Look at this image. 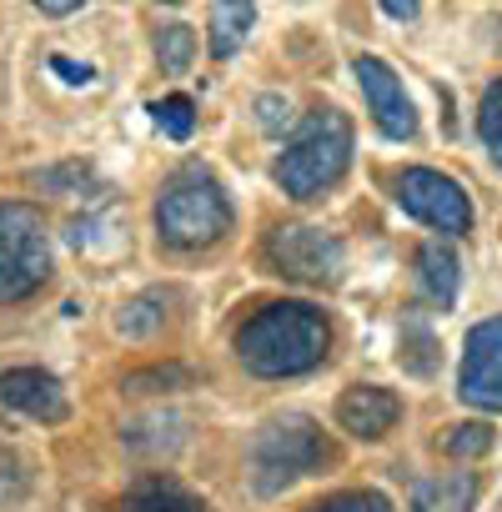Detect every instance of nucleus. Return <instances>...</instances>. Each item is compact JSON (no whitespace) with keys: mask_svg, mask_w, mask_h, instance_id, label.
<instances>
[{"mask_svg":"<svg viewBox=\"0 0 502 512\" xmlns=\"http://www.w3.org/2000/svg\"><path fill=\"white\" fill-rule=\"evenodd\" d=\"M0 402L36 417V422H66L71 417V397L66 387L41 372V367H11V372H0Z\"/></svg>","mask_w":502,"mask_h":512,"instance_id":"10","label":"nucleus"},{"mask_svg":"<svg viewBox=\"0 0 502 512\" xmlns=\"http://www.w3.org/2000/svg\"><path fill=\"white\" fill-rule=\"evenodd\" d=\"M251 21H257V6H211V56L216 61L236 56Z\"/></svg>","mask_w":502,"mask_h":512,"instance_id":"15","label":"nucleus"},{"mask_svg":"<svg viewBox=\"0 0 502 512\" xmlns=\"http://www.w3.org/2000/svg\"><path fill=\"white\" fill-rule=\"evenodd\" d=\"M327 347H332V327L307 302L262 307L236 332V357L257 377H302L327 362Z\"/></svg>","mask_w":502,"mask_h":512,"instance_id":"1","label":"nucleus"},{"mask_svg":"<svg viewBox=\"0 0 502 512\" xmlns=\"http://www.w3.org/2000/svg\"><path fill=\"white\" fill-rule=\"evenodd\" d=\"M347 161H352V121L342 111H317L297 126L292 146L282 151L277 186L292 201H312V196H322L327 186L342 181Z\"/></svg>","mask_w":502,"mask_h":512,"instance_id":"2","label":"nucleus"},{"mask_svg":"<svg viewBox=\"0 0 502 512\" xmlns=\"http://www.w3.org/2000/svg\"><path fill=\"white\" fill-rule=\"evenodd\" d=\"M352 71H357V86H362V96L372 106L377 131L387 141H412L417 136V111H412V96L402 91V76L387 61H377V56H357Z\"/></svg>","mask_w":502,"mask_h":512,"instance_id":"9","label":"nucleus"},{"mask_svg":"<svg viewBox=\"0 0 502 512\" xmlns=\"http://www.w3.org/2000/svg\"><path fill=\"white\" fill-rule=\"evenodd\" d=\"M472 502H477V472H442L412 492V512H472Z\"/></svg>","mask_w":502,"mask_h":512,"instance_id":"13","label":"nucleus"},{"mask_svg":"<svg viewBox=\"0 0 502 512\" xmlns=\"http://www.w3.org/2000/svg\"><path fill=\"white\" fill-rule=\"evenodd\" d=\"M307 512H392V502L382 492L362 487V492H337V497H327V502H317Z\"/></svg>","mask_w":502,"mask_h":512,"instance_id":"22","label":"nucleus"},{"mask_svg":"<svg viewBox=\"0 0 502 512\" xmlns=\"http://www.w3.org/2000/svg\"><path fill=\"white\" fill-rule=\"evenodd\" d=\"M156 56H161V66H166V71H186V66H191V56H196V31H191V26H181V21L161 26V31H156Z\"/></svg>","mask_w":502,"mask_h":512,"instance_id":"17","label":"nucleus"},{"mask_svg":"<svg viewBox=\"0 0 502 512\" xmlns=\"http://www.w3.org/2000/svg\"><path fill=\"white\" fill-rule=\"evenodd\" d=\"M397 206L407 216H417L422 226H432V231H447V236L472 231V201H467V191L452 176L432 171V166H407L397 176Z\"/></svg>","mask_w":502,"mask_h":512,"instance_id":"6","label":"nucleus"},{"mask_svg":"<svg viewBox=\"0 0 502 512\" xmlns=\"http://www.w3.org/2000/svg\"><path fill=\"white\" fill-rule=\"evenodd\" d=\"M257 111H262V126H267V131H287V126H292V101H287V96H262Z\"/></svg>","mask_w":502,"mask_h":512,"instance_id":"24","label":"nucleus"},{"mask_svg":"<svg viewBox=\"0 0 502 512\" xmlns=\"http://www.w3.org/2000/svg\"><path fill=\"white\" fill-rule=\"evenodd\" d=\"M51 71H56L66 86H91V66H76L71 56H51Z\"/></svg>","mask_w":502,"mask_h":512,"instance_id":"25","label":"nucleus"},{"mask_svg":"<svg viewBox=\"0 0 502 512\" xmlns=\"http://www.w3.org/2000/svg\"><path fill=\"white\" fill-rule=\"evenodd\" d=\"M51 277V241L46 221L26 201L0 206V302H26Z\"/></svg>","mask_w":502,"mask_h":512,"instance_id":"4","label":"nucleus"},{"mask_svg":"<svg viewBox=\"0 0 502 512\" xmlns=\"http://www.w3.org/2000/svg\"><path fill=\"white\" fill-rule=\"evenodd\" d=\"M186 382H191L186 367H151V372L121 377V392H171V387H186Z\"/></svg>","mask_w":502,"mask_h":512,"instance_id":"21","label":"nucleus"},{"mask_svg":"<svg viewBox=\"0 0 502 512\" xmlns=\"http://www.w3.org/2000/svg\"><path fill=\"white\" fill-rule=\"evenodd\" d=\"M457 392L477 412H502V317H487L467 332Z\"/></svg>","mask_w":502,"mask_h":512,"instance_id":"8","label":"nucleus"},{"mask_svg":"<svg viewBox=\"0 0 502 512\" xmlns=\"http://www.w3.org/2000/svg\"><path fill=\"white\" fill-rule=\"evenodd\" d=\"M267 262L292 282L332 287L342 277V241L317 226H277L267 236Z\"/></svg>","mask_w":502,"mask_h":512,"instance_id":"7","label":"nucleus"},{"mask_svg":"<svg viewBox=\"0 0 502 512\" xmlns=\"http://www.w3.org/2000/svg\"><path fill=\"white\" fill-rule=\"evenodd\" d=\"M116 512H211L206 507V497H196L191 487H181L176 477H146V482H136L121 502H116Z\"/></svg>","mask_w":502,"mask_h":512,"instance_id":"12","label":"nucleus"},{"mask_svg":"<svg viewBox=\"0 0 502 512\" xmlns=\"http://www.w3.org/2000/svg\"><path fill=\"white\" fill-rule=\"evenodd\" d=\"M31 487H36V467H31V457L16 452V447H0V507H16Z\"/></svg>","mask_w":502,"mask_h":512,"instance_id":"16","label":"nucleus"},{"mask_svg":"<svg viewBox=\"0 0 502 512\" xmlns=\"http://www.w3.org/2000/svg\"><path fill=\"white\" fill-rule=\"evenodd\" d=\"M231 231V201L221 196L216 181L206 176H191V181H176L161 191L156 201V236L166 246H211Z\"/></svg>","mask_w":502,"mask_h":512,"instance_id":"5","label":"nucleus"},{"mask_svg":"<svg viewBox=\"0 0 502 512\" xmlns=\"http://www.w3.org/2000/svg\"><path fill=\"white\" fill-rule=\"evenodd\" d=\"M382 16H392V21H412V16H417V6H412V0H402V6H397V0H387Z\"/></svg>","mask_w":502,"mask_h":512,"instance_id":"26","label":"nucleus"},{"mask_svg":"<svg viewBox=\"0 0 502 512\" xmlns=\"http://www.w3.org/2000/svg\"><path fill=\"white\" fill-rule=\"evenodd\" d=\"M477 136H482V146L492 151V161L502 166V81H492V86H487V96H482Z\"/></svg>","mask_w":502,"mask_h":512,"instance_id":"19","label":"nucleus"},{"mask_svg":"<svg viewBox=\"0 0 502 512\" xmlns=\"http://www.w3.org/2000/svg\"><path fill=\"white\" fill-rule=\"evenodd\" d=\"M397 417H402V402H397L387 387L357 382V387H347V392L337 397V422H342V432H352V437H362V442L387 437V432L397 427Z\"/></svg>","mask_w":502,"mask_h":512,"instance_id":"11","label":"nucleus"},{"mask_svg":"<svg viewBox=\"0 0 502 512\" xmlns=\"http://www.w3.org/2000/svg\"><path fill=\"white\" fill-rule=\"evenodd\" d=\"M417 277H422V292L442 307L457 302V282H462V267H457V251L442 246V241H427L417 251Z\"/></svg>","mask_w":502,"mask_h":512,"instance_id":"14","label":"nucleus"},{"mask_svg":"<svg viewBox=\"0 0 502 512\" xmlns=\"http://www.w3.org/2000/svg\"><path fill=\"white\" fill-rule=\"evenodd\" d=\"M492 447V427L487 422H462V427H452V437H447V452L452 457H482Z\"/></svg>","mask_w":502,"mask_h":512,"instance_id":"23","label":"nucleus"},{"mask_svg":"<svg viewBox=\"0 0 502 512\" xmlns=\"http://www.w3.org/2000/svg\"><path fill=\"white\" fill-rule=\"evenodd\" d=\"M151 116H156L161 136H171V141H191V131H196V106H191V96H166V101L151 106Z\"/></svg>","mask_w":502,"mask_h":512,"instance_id":"18","label":"nucleus"},{"mask_svg":"<svg viewBox=\"0 0 502 512\" xmlns=\"http://www.w3.org/2000/svg\"><path fill=\"white\" fill-rule=\"evenodd\" d=\"M156 307H161L156 297H136V302L116 317V332H121V337H151V332L161 327V312H156Z\"/></svg>","mask_w":502,"mask_h":512,"instance_id":"20","label":"nucleus"},{"mask_svg":"<svg viewBox=\"0 0 502 512\" xmlns=\"http://www.w3.org/2000/svg\"><path fill=\"white\" fill-rule=\"evenodd\" d=\"M327 457H332V447H327L322 427H317L312 417H302V412L272 417V422L257 432V442H251V472H257V487H262V492L292 487L297 477L317 472Z\"/></svg>","mask_w":502,"mask_h":512,"instance_id":"3","label":"nucleus"}]
</instances>
